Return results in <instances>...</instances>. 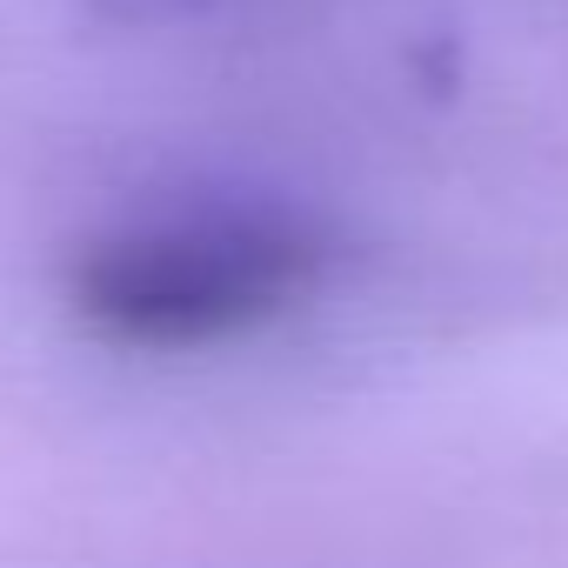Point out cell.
<instances>
[{"label": "cell", "instance_id": "obj_1", "mask_svg": "<svg viewBox=\"0 0 568 568\" xmlns=\"http://www.w3.org/2000/svg\"><path fill=\"white\" fill-rule=\"evenodd\" d=\"M328 267V234L274 201H201L128 221L74 254L68 302L121 348H214L288 315Z\"/></svg>", "mask_w": 568, "mask_h": 568}]
</instances>
